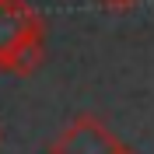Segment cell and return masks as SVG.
<instances>
[{"instance_id": "6da1fadb", "label": "cell", "mask_w": 154, "mask_h": 154, "mask_svg": "<svg viewBox=\"0 0 154 154\" xmlns=\"http://www.w3.org/2000/svg\"><path fill=\"white\" fill-rule=\"evenodd\" d=\"M46 25L28 0H0V70L32 77L42 67Z\"/></svg>"}, {"instance_id": "7a4b0ae2", "label": "cell", "mask_w": 154, "mask_h": 154, "mask_svg": "<svg viewBox=\"0 0 154 154\" xmlns=\"http://www.w3.org/2000/svg\"><path fill=\"white\" fill-rule=\"evenodd\" d=\"M123 144L95 116H77L74 123L49 144V154H119Z\"/></svg>"}, {"instance_id": "3957f363", "label": "cell", "mask_w": 154, "mask_h": 154, "mask_svg": "<svg viewBox=\"0 0 154 154\" xmlns=\"http://www.w3.org/2000/svg\"><path fill=\"white\" fill-rule=\"evenodd\" d=\"M105 7H116V11H123V7H130V4H137V0H102Z\"/></svg>"}, {"instance_id": "277c9868", "label": "cell", "mask_w": 154, "mask_h": 154, "mask_svg": "<svg viewBox=\"0 0 154 154\" xmlns=\"http://www.w3.org/2000/svg\"><path fill=\"white\" fill-rule=\"evenodd\" d=\"M119 154H137V151H133V147H126V144H123V151H119Z\"/></svg>"}]
</instances>
